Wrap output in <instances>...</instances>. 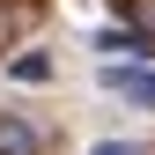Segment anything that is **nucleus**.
I'll use <instances>...</instances> for the list:
<instances>
[{"label":"nucleus","instance_id":"f257e3e1","mask_svg":"<svg viewBox=\"0 0 155 155\" xmlns=\"http://www.w3.org/2000/svg\"><path fill=\"white\" fill-rule=\"evenodd\" d=\"M0 155H45L37 126H30V118H15V111H0Z\"/></svg>","mask_w":155,"mask_h":155},{"label":"nucleus","instance_id":"20e7f679","mask_svg":"<svg viewBox=\"0 0 155 155\" xmlns=\"http://www.w3.org/2000/svg\"><path fill=\"white\" fill-rule=\"evenodd\" d=\"M96 155H126V148H96Z\"/></svg>","mask_w":155,"mask_h":155},{"label":"nucleus","instance_id":"7ed1b4c3","mask_svg":"<svg viewBox=\"0 0 155 155\" xmlns=\"http://www.w3.org/2000/svg\"><path fill=\"white\" fill-rule=\"evenodd\" d=\"M133 8V37H155V0H126Z\"/></svg>","mask_w":155,"mask_h":155},{"label":"nucleus","instance_id":"f03ea898","mask_svg":"<svg viewBox=\"0 0 155 155\" xmlns=\"http://www.w3.org/2000/svg\"><path fill=\"white\" fill-rule=\"evenodd\" d=\"M111 89H126V96H140V104H155V74H140V67H111Z\"/></svg>","mask_w":155,"mask_h":155}]
</instances>
